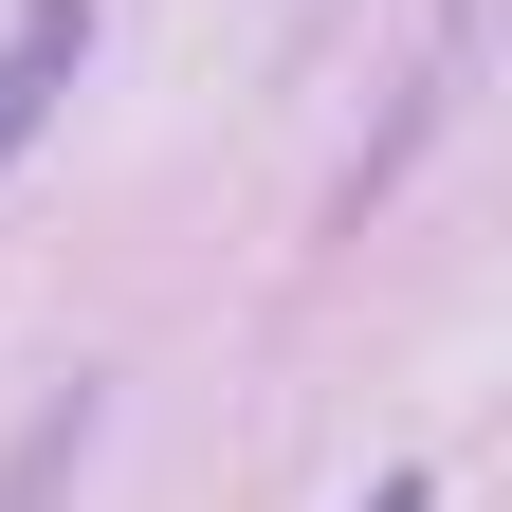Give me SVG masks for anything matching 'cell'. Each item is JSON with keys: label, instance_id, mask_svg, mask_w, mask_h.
Here are the masks:
<instances>
[{"label": "cell", "instance_id": "obj_1", "mask_svg": "<svg viewBox=\"0 0 512 512\" xmlns=\"http://www.w3.org/2000/svg\"><path fill=\"white\" fill-rule=\"evenodd\" d=\"M74 74H92V0H37V19H19V37H0V165H19V147H37V110H55V92H74Z\"/></svg>", "mask_w": 512, "mask_h": 512}, {"label": "cell", "instance_id": "obj_2", "mask_svg": "<svg viewBox=\"0 0 512 512\" xmlns=\"http://www.w3.org/2000/svg\"><path fill=\"white\" fill-rule=\"evenodd\" d=\"M366 512H421V476H384V494H366Z\"/></svg>", "mask_w": 512, "mask_h": 512}]
</instances>
